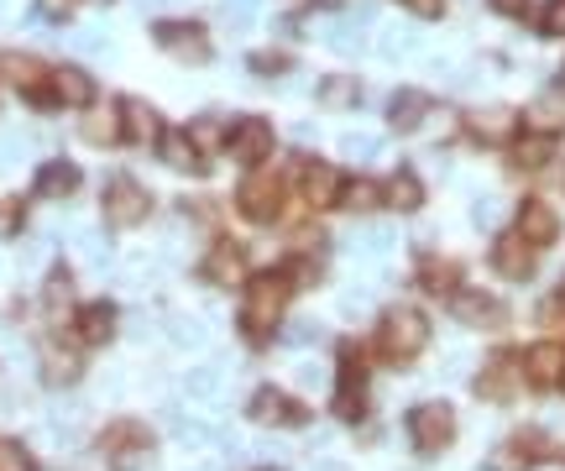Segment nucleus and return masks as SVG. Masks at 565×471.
I'll return each mask as SVG.
<instances>
[{"mask_svg": "<svg viewBox=\"0 0 565 471\" xmlns=\"http://www.w3.org/2000/svg\"><path fill=\"white\" fill-rule=\"evenodd\" d=\"M120 137L126 142H163V120L147 100H120Z\"/></svg>", "mask_w": 565, "mask_h": 471, "instance_id": "obj_18", "label": "nucleus"}, {"mask_svg": "<svg viewBox=\"0 0 565 471\" xmlns=\"http://www.w3.org/2000/svg\"><path fill=\"white\" fill-rule=\"evenodd\" d=\"M183 393H189V398H215V393H220V372H215V367H194V372L183 378Z\"/></svg>", "mask_w": 565, "mask_h": 471, "instance_id": "obj_33", "label": "nucleus"}, {"mask_svg": "<svg viewBox=\"0 0 565 471\" xmlns=\"http://www.w3.org/2000/svg\"><path fill=\"white\" fill-rule=\"evenodd\" d=\"M561 372H565V346H555V341H544V346H535V352L524 356V383L550 387V383H561Z\"/></svg>", "mask_w": 565, "mask_h": 471, "instance_id": "obj_20", "label": "nucleus"}, {"mask_svg": "<svg viewBox=\"0 0 565 471\" xmlns=\"http://www.w3.org/2000/svg\"><path fill=\"white\" fill-rule=\"evenodd\" d=\"M513 163H518V168H544V163H550V137H524V142H513Z\"/></svg>", "mask_w": 565, "mask_h": 471, "instance_id": "obj_31", "label": "nucleus"}, {"mask_svg": "<svg viewBox=\"0 0 565 471\" xmlns=\"http://www.w3.org/2000/svg\"><path fill=\"white\" fill-rule=\"evenodd\" d=\"M535 263H539V252L524 241V236L513 231V236H498L492 241V267L503 272V278H513V283H524V278H535Z\"/></svg>", "mask_w": 565, "mask_h": 471, "instance_id": "obj_13", "label": "nucleus"}, {"mask_svg": "<svg viewBox=\"0 0 565 471\" xmlns=\"http://www.w3.org/2000/svg\"><path fill=\"white\" fill-rule=\"evenodd\" d=\"M272 142H278V131H272V120H262V116H241L236 131L226 137V148H231V157H236L241 168H262Z\"/></svg>", "mask_w": 565, "mask_h": 471, "instance_id": "obj_7", "label": "nucleus"}, {"mask_svg": "<svg viewBox=\"0 0 565 471\" xmlns=\"http://www.w3.org/2000/svg\"><path fill=\"white\" fill-rule=\"evenodd\" d=\"M518 367H524V361H513V356H492V361H487V372L476 378V393H481V398H492V404H508V398L524 387V372H518Z\"/></svg>", "mask_w": 565, "mask_h": 471, "instance_id": "obj_14", "label": "nucleus"}, {"mask_svg": "<svg viewBox=\"0 0 565 471\" xmlns=\"http://www.w3.org/2000/svg\"><path fill=\"white\" fill-rule=\"evenodd\" d=\"M116 304H85L79 309V320H74V341L79 346H105L111 335H116Z\"/></svg>", "mask_w": 565, "mask_h": 471, "instance_id": "obj_16", "label": "nucleus"}, {"mask_svg": "<svg viewBox=\"0 0 565 471\" xmlns=\"http://www.w3.org/2000/svg\"><path fill=\"white\" fill-rule=\"evenodd\" d=\"M424 116H429V94H419V89L393 94V105H387V126L393 131H414V126H424Z\"/></svg>", "mask_w": 565, "mask_h": 471, "instance_id": "obj_23", "label": "nucleus"}, {"mask_svg": "<svg viewBox=\"0 0 565 471\" xmlns=\"http://www.w3.org/2000/svg\"><path fill=\"white\" fill-rule=\"evenodd\" d=\"M446 304H450V320H461L466 330H492V324H503V304L492 294H481V289H455Z\"/></svg>", "mask_w": 565, "mask_h": 471, "instance_id": "obj_11", "label": "nucleus"}, {"mask_svg": "<svg viewBox=\"0 0 565 471\" xmlns=\"http://www.w3.org/2000/svg\"><path fill=\"white\" fill-rule=\"evenodd\" d=\"M288 278L283 272H257L252 283H241V330L252 341H268L283 324V304H288Z\"/></svg>", "mask_w": 565, "mask_h": 471, "instance_id": "obj_1", "label": "nucleus"}, {"mask_svg": "<svg viewBox=\"0 0 565 471\" xmlns=\"http://www.w3.org/2000/svg\"><path fill=\"white\" fill-rule=\"evenodd\" d=\"M157 148H163V163H168V168H179V174H200V168H205V152L194 148V137H189V131H163V142H157Z\"/></svg>", "mask_w": 565, "mask_h": 471, "instance_id": "obj_22", "label": "nucleus"}, {"mask_svg": "<svg viewBox=\"0 0 565 471\" xmlns=\"http://www.w3.org/2000/svg\"><path fill=\"white\" fill-rule=\"evenodd\" d=\"M409 441L424 456H440L455 441V409L450 404H419V409H409Z\"/></svg>", "mask_w": 565, "mask_h": 471, "instance_id": "obj_6", "label": "nucleus"}, {"mask_svg": "<svg viewBox=\"0 0 565 471\" xmlns=\"http://www.w3.org/2000/svg\"><path fill=\"white\" fill-rule=\"evenodd\" d=\"M241 272H246V246H236V241H215L200 257V278L215 289H241Z\"/></svg>", "mask_w": 565, "mask_h": 471, "instance_id": "obj_10", "label": "nucleus"}, {"mask_svg": "<svg viewBox=\"0 0 565 471\" xmlns=\"http://www.w3.org/2000/svg\"><path fill=\"white\" fill-rule=\"evenodd\" d=\"M487 5H492L498 16H513V22H518V16H529V0H487Z\"/></svg>", "mask_w": 565, "mask_h": 471, "instance_id": "obj_44", "label": "nucleus"}, {"mask_svg": "<svg viewBox=\"0 0 565 471\" xmlns=\"http://www.w3.org/2000/svg\"><path fill=\"white\" fill-rule=\"evenodd\" d=\"M524 126H529L535 137H561V131H565V89H550V94L529 100Z\"/></svg>", "mask_w": 565, "mask_h": 471, "instance_id": "obj_17", "label": "nucleus"}, {"mask_svg": "<svg viewBox=\"0 0 565 471\" xmlns=\"http://www.w3.org/2000/svg\"><path fill=\"white\" fill-rule=\"evenodd\" d=\"M152 215V194L137 183V178L116 174L105 183V220L116 226V231H131V226H142Z\"/></svg>", "mask_w": 565, "mask_h": 471, "instance_id": "obj_4", "label": "nucleus"}, {"mask_svg": "<svg viewBox=\"0 0 565 471\" xmlns=\"http://www.w3.org/2000/svg\"><path fill=\"white\" fill-rule=\"evenodd\" d=\"M518 236L539 252V246H550V241L561 236V215L544 205V200H524V205H518Z\"/></svg>", "mask_w": 565, "mask_h": 471, "instance_id": "obj_15", "label": "nucleus"}, {"mask_svg": "<svg viewBox=\"0 0 565 471\" xmlns=\"http://www.w3.org/2000/svg\"><path fill=\"white\" fill-rule=\"evenodd\" d=\"M335 413H341V419H361V387L357 383H341V393H335Z\"/></svg>", "mask_w": 565, "mask_h": 471, "instance_id": "obj_37", "label": "nucleus"}, {"mask_svg": "<svg viewBox=\"0 0 565 471\" xmlns=\"http://www.w3.org/2000/svg\"><path fill=\"white\" fill-rule=\"evenodd\" d=\"M48 309H59L63 315V304H68V272H53V278H48Z\"/></svg>", "mask_w": 565, "mask_h": 471, "instance_id": "obj_39", "label": "nucleus"}, {"mask_svg": "<svg viewBox=\"0 0 565 471\" xmlns=\"http://www.w3.org/2000/svg\"><path fill=\"white\" fill-rule=\"evenodd\" d=\"M450 283H455V263H446V257H429V263H424V289L450 298Z\"/></svg>", "mask_w": 565, "mask_h": 471, "instance_id": "obj_32", "label": "nucleus"}, {"mask_svg": "<svg viewBox=\"0 0 565 471\" xmlns=\"http://www.w3.org/2000/svg\"><path fill=\"white\" fill-rule=\"evenodd\" d=\"M561 387H565V372H561Z\"/></svg>", "mask_w": 565, "mask_h": 471, "instance_id": "obj_48", "label": "nucleus"}, {"mask_svg": "<svg viewBox=\"0 0 565 471\" xmlns=\"http://www.w3.org/2000/svg\"><path fill=\"white\" fill-rule=\"evenodd\" d=\"M283 278H288V289H309V283H320V263L314 257H298V263L283 267Z\"/></svg>", "mask_w": 565, "mask_h": 471, "instance_id": "obj_34", "label": "nucleus"}, {"mask_svg": "<svg viewBox=\"0 0 565 471\" xmlns=\"http://www.w3.org/2000/svg\"><path fill=\"white\" fill-rule=\"evenodd\" d=\"M252 419L257 424H309V409L298 404V398H288L283 387H257L252 393Z\"/></svg>", "mask_w": 565, "mask_h": 471, "instance_id": "obj_12", "label": "nucleus"}, {"mask_svg": "<svg viewBox=\"0 0 565 471\" xmlns=\"http://www.w3.org/2000/svg\"><path fill=\"white\" fill-rule=\"evenodd\" d=\"M424 346H429V324H424V315L409 309V304L387 309L383 324H377V352H383L387 361H409V356H419Z\"/></svg>", "mask_w": 565, "mask_h": 471, "instance_id": "obj_2", "label": "nucleus"}, {"mask_svg": "<svg viewBox=\"0 0 565 471\" xmlns=\"http://www.w3.org/2000/svg\"><path fill=\"white\" fill-rule=\"evenodd\" d=\"M298 174H304V200H309V205H335V200H341V174H335L330 163H309V157H304Z\"/></svg>", "mask_w": 565, "mask_h": 471, "instance_id": "obj_21", "label": "nucleus"}, {"mask_svg": "<svg viewBox=\"0 0 565 471\" xmlns=\"http://www.w3.org/2000/svg\"><path fill=\"white\" fill-rule=\"evenodd\" d=\"M341 152H346L351 163H367V157H377V137H346Z\"/></svg>", "mask_w": 565, "mask_h": 471, "instance_id": "obj_38", "label": "nucleus"}, {"mask_svg": "<svg viewBox=\"0 0 565 471\" xmlns=\"http://www.w3.org/2000/svg\"><path fill=\"white\" fill-rule=\"evenodd\" d=\"M68 5H74V0H37V11H42L48 22H63V16H68Z\"/></svg>", "mask_w": 565, "mask_h": 471, "instance_id": "obj_45", "label": "nucleus"}, {"mask_svg": "<svg viewBox=\"0 0 565 471\" xmlns=\"http://www.w3.org/2000/svg\"><path fill=\"white\" fill-rule=\"evenodd\" d=\"M0 79H11V85L27 94V89H37L48 79V68L31 59V53H0Z\"/></svg>", "mask_w": 565, "mask_h": 471, "instance_id": "obj_25", "label": "nucleus"}, {"mask_svg": "<svg viewBox=\"0 0 565 471\" xmlns=\"http://www.w3.org/2000/svg\"><path fill=\"white\" fill-rule=\"evenodd\" d=\"M409 11H419V16H429V22H435V16L446 11V0H409Z\"/></svg>", "mask_w": 565, "mask_h": 471, "instance_id": "obj_47", "label": "nucleus"}, {"mask_svg": "<svg viewBox=\"0 0 565 471\" xmlns=\"http://www.w3.org/2000/svg\"><path fill=\"white\" fill-rule=\"evenodd\" d=\"M0 471H37V467H31V456L16 441H0Z\"/></svg>", "mask_w": 565, "mask_h": 471, "instance_id": "obj_36", "label": "nucleus"}, {"mask_svg": "<svg viewBox=\"0 0 565 471\" xmlns=\"http://www.w3.org/2000/svg\"><path fill=\"white\" fill-rule=\"evenodd\" d=\"M252 68H257V74H283V68H288V53H257Z\"/></svg>", "mask_w": 565, "mask_h": 471, "instance_id": "obj_40", "label": "nucleus"}, {"mask_svg": "<svg viewBox=\"0 0 565 471\" xmlns=\"http://www.w3.org/2000/svg\"><path fill=\"white\" fill-rule=\"evenodd\" d=\"M100 450L111 456V467L116 471H142L147 467V456H152V430L142 424V419H116V424L105 430Z\"/></svg>", "mask_w": 565, "mask_h": 471, "instance_id": "obj_3", "label": "nucleus"}, {"mask_svg": "<svg viewBox=\"0 0 565 471\" xmlns=\"http://www.w3.org/2000/svg\"><path fill=\"white\" fill-rule=\"evenodd\" d=\"M492 467H498V471H524V461H518V450H513V445H503Z\"/></svg>", "mask_w": 565, "mask_h": 471, "instance_id": "obj_46", "label": "nucleus"}, {"mask_svg": "<svg viewBox=\"0 0 565 471\" xmlns=\"http://www.w3.org/2000/svg\"><path fill=\"white\" fill-rule=\"evenodd\" d=\"M357 100H361V85L357 79H346V74H335V79L320 85V105H330V111H351Z\"/></svg>", "mask_w": 565, "mask_h": 471, "instance_id": "obj_30", "label": "nucleus"}, {"mask_svg": "<svg viewBox=\"0 0 565 471\" xmlns=\"http://www.w3.org/2000/svg\"><path fill=\"white\" fill-rule=\"evenodd\" d=\"M74 189H79V168L63 163V157L42 163V174L31 178V194H37V200H74Z\"/></svg>", "mask_w": 565, "mask_h": 471, "instance_id": "obj_19", "label": "nucleus"}, {"mask_svg": "<svg viewBox=\"0 0 565 471\" xmlns=\"http://www.w3.org/2000/svg\"><path fill=\"white\" fill-rule=\"evenodd\" d=\"M309 341H320V324H309V320H298L294 330H288V346H309Z\"/></svg>", "mask_w": 565, "mask_h": 471, "instance_id": "obj_42", "label": "nucleus"}, {"mask_svg": "<svg viewBox=\"0 0 565 471\" xmlns=\"http://www.w3.org/2000/svg\"><path fill=\"white\" fill-rule=\"evenodd\" d=\"M357 246H367V252H377V257H383L387 246H393V231H383V226H377V231H361Z\"/></svg>", "mask_w": 565, "mask_h": 471, "instance_id": "obj_41", "label": "nucleus"}, {"mask_svg": "<svg viewBox=\"0 0 565 471\" xmlns=\"http://www.w3.org/2000/svg\"><path fill=\"white\" fill-rule=\"evenodd\" d=\"M278 205H283V178L278 174H252L236 189V209L246 220H272Z\"/></svg>", "mask_w": 565, "mask_h": 471, "instance_id": "obj_9", "label": "nucleus"}, {"mask_svg": "<svg viewBox=\"0 0 565 471\" xmlns=\"http://www.w3.org/2000/svg\"><path fill=\"white\" fill-rule=\"evenodd\" d=\"M383 205H393V209H419V205H424V183H419L409 168H403V174H393V178L383 183Z\"/></svg>", "mask_w": 565, "mask_h": 471, "instance_id": "obj_26", "label": "nucleus"}, {"mask_svg": "<svg viewBox=\"0 0 565 471\" xmlns=\"http://www.w3.org/2000/svg\"><path fill=\"white\" fill-rule=\"evenodd\" d=\"M42 378L53 387L74 383V378H79V356L68 352V346H42Z\"/></svg>", "mask_w": 565, "mask_h": 471, "instance_id": "obj_27", "label": "nucleus"}, {"mask_svg": "<svg viewBox=\"0 0 565 471\" xmlns=\"http://www.w3.org/2000/svg\"><path fill=\"white\" fill-rule=\"evenodd\" d=\"M262 471H278V467H262Z\"/></svg>", "mask_w": 565, "mask_h": 471, "instance_id": "obj_49", "label": "nucleus"}, {"mask_svg": "<svg viewBox=\"0 0 565 471\" xmlns=\"http://www.w3.org/2000/svg\"><path fill=\"white\" fill-rule=\"evenodd\" d=\"M335 205H341V209H372V205H383V189H377L372 178H346Z\"/></svg>", "mask_w": 565, "mask_h": 471, "instance_id": "obj_29", "label": "nucleus"}, {"mask_svg": "<svg viewBox=\"0 0 565 471\" xmlns=\"http://www.w3.org/2000/svg\"><path fill=\"white\" fill-rule=\"evenodd\" d=\"M152 42L163 48V53H174L183 63H205L209 59V37L200 22H157L152 27Z\"/></svg>", "mask_w": 565, "mask_h": 471, "instance_id": "obj_8", "label": "nucleus"}, {"mask_svg": "<svg viewBox=\"0 0 565 471\" xmlns=\"http://www.w3.org/2000/svg\"><path fill=\"white\" fill-rule=\"evenodd\" d=\"M94 79L85 68H48V79L27 89V105H90Z\"/></svg>", "mask_w": 565, "mask_h": 471, "instance_id": "obj_5", "label": "nucleus"}, {"mask_svg": "<svg viewBox=\"0 0 565 471\" xmlns=\"http://www.w3.org/2000/svg\"><path fill=\"white\" fill-rule=\"evenodd\" d=\"M85 142H94V148H111V142H120V105H105V111H94L85 126Z\"/></svg>", "mask_w": 565, "mask_h": 471, "instance_id": "obj_28", "label": "nucleus"}, {"mask_svg": "<svg viewBox=\"0 0 565 471\" xmlns=\"http://www.w3.org/2000/svg\"><path fill=\"white\" fill-rule=\"evenodd\" d=\"M539 31H544V37H565V0H550V5L539 11Z\"/></svg>", "mask_w": 565, "mask_h": 471, "instance_id": "obj_35", "label": "nucleus"}, {"mask_svg": "<svg viewBox=\"0 0 565 471\" xmlns=\"http://www.w3.org/2000/svg\"><path fill=\"white\" fill-rule=\"evenodd\" d=\"M174 341H183V346H194V341H205V320H179V330H174Z\"/></svg>", "mask_w": 565, "mask_h": 471, "instance_id": "obj_43", "label": "nucleus"}, {"mask_svg": "<svg viewBox=\"0 0 565 471\" xmlns=\"http://www.w3.org/2000/svg\"><path fill=\"white\" fill-rule=\"evenodd\" d=\"M466 131H472L476 142H508V137H513V111H503V105L472 111V116H466Z\"/></svg>", "mask_w": 565, "mask_h": 471, "instance_id": "obj_24", "label": "nucleus"}]
</instances>
